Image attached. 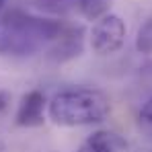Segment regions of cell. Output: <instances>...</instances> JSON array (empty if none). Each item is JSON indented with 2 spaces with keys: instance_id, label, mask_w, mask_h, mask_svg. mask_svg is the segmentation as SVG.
I'll return each mask as SVG.
<instances>
[{
  "instance_id": "6da1fadb",
  "label": "cell",
  "mask_w": 152,
  "mask_h": 152,
  "mask_svg": "<svg viewBox=\"0 0 152 152\" xmlns=\"http://www.w3.org/2000/svg\"><path fill=\"white\" fill-rule=\"evenodd\" d=\"M62 29L64 25L60 21L10 10L0 21V53L33 56L45 43H51Z\"/></svg>"
},
{
  "instance_id": "7a4b0ae2",
  "label": "cell",
  "mask_w": 152,
  "mask_h": 152,
  "mask_svg": "<svg viewBox=\"0 0 152 152\" xmlns=\"http://www.w3.org/2000/svg\"><path fill=\"white\" fill-rule=\"evenodd\" d=\"M109 111V99L95 88H68L50 101V119L62 127L101 124Z\"/></svg>"
},
{
  "instance_id": "3957f363",
  "label": "cell",
  "mask_w": 152,
  "mask_h": 152,
  "mask_svg": "<svg viewBox=\"0 0 152 152\" xmlns=\"http://www.w3.org/2000/svg\"><path fill=\"white\" fill-rule=\"evenodd\" d=\"M126 23L121 17L117 15H103L101 19H97V23L93 25L91 31V48L99 56H109L115 53L124 48L126 43Z\"/></svg>"
},
{
  "instance_id": "277c9868",
  "label": "cell",
  "mask_w": 152,
  "mask_h": 152,
  "mask_svg": "<svg viewBox=\"0 0 152 152\" xmlns=\"http://www.w3.org/2000/svg\"><path fill=\"white\" fill-rule=\"evenodd\" d=\"M53 45L50 48L48 56L51 62H68L76 56L82 53L84 48V29L82 27H64L60 35L51 41Z\"/></svg>"
},
{
  "instance_id": "5b68a950",
  "label": "cell",
  "mask_w": 152,
  "mask_h": 152,
  "mask_svg": "<svg viewBox=\"0 0 152 152\" xmlns=\"http://www.w3.org/2000/svg\"><path fill=\"white\" fill-rule=\"evenodd\" d=\"M43 107H45V97L39 91H31L23 97L17 111V126L21 127H33L43 124Z\"/></svg>"
},
{
  "instance_id": "8992f818",
  "label": "cell",
  "mask_w": 152,
  "mask_h": 152,
  "mask_svg": "<svg viewBox=\"0 0 152 152\" xmlns=\"http://www.w3.org/2000/svg\"><path fill=\"white\" fill-rule=\"evenodd\" d=\"M126 140L109 129H99L93 136H88L76 152H124Z\"/></svg>"
},
{
  "instance_id": "52a82bcc",
  "label": "cell",
  "mask_w": 152,
  "mask_h": 152,
  "mask_svg": "<svg viewBox=\"0 0 152 152\" xmlns=\"http://www.w3.org/2000/svg\"><path fill=\"white\" fill-rule=\"evenodd\" d=\"M111 0H78V8L80 12L88 19V21H97L103 15L109 12Z\"/></svg>"
},
{
  "instance_id": "ba28073f",
  "label": "cell",
  "mask_w": 152,
  "mask_h": 152,
  "mask_svg": "<svg viewBox=\"0 0 152 152\" xmlns=\"http://www.w3.org/2000/svg\"><path fill=\"white\" fill-rule=\"evenodd\" d=\"M136 50L140 53H152V19L140 27L136 37Z\"/></svg>"
},
{
  "instance_id": "9c48e42d",
  "label": "cell",
  "mask_w": 152,
  "mask_h": 152,
  "mask_svg": "<svg viewBox=\"0 0 152 152\" xmlns=\"http://www.w3.org/2000/svg\"><path fill=\"white\" fill-rule=\"evenodd\" d=\"M140 124L146 132L152 134V97L144 103V107L140 109Z\"/></svg>"
},
{
  "instance_id": "30bf717a",
  "label": "cell",
  "mask_w": 152,
  "mask_h": 152,
  "mask_svg": "<svg viewBox=\"0 0 152 152\" xmlns=\"http://www.w3.org/2000/svg\"><path fill=\"white\" fill-rule=\"evenodd\" d=\"M140 74L144 76V78H148V80H152V62L144 64V66L140 68Z\"/></svg>"
},
{
  "instance_id": "8fae6325",
  "label": "cell",
  "mask_w": 152,
  "mask_h": 152,
  "mask_svg": "<svg viewBox=\"0 0 152 152\" xmlns=\"http://www.w3.org/2000/svg\"><path fill=\"white\" fill-rule=\"evenodd\" d=\"M6 105H8V99H6V95H4V93H0V113L6 109Z\"/></svg>"
},
{
  "instance_id": "7c38bea8",
  "label": "cell",
  "mask_w": 152,
  "mask_h": 152,
  "mask_svg": "<svg viewBox=\"0 0 152 152\" xmlns=\"http://www.w3.org/2000/svg\"><path fill=\"white\" fill-rule=\"evenodd\" d=\"M4 148H6V144H4V140L0 138V152H4Z\"/></svg>"
},
{
  "instance_id": "4fadbf2b",
  "label": "cell",
  "mask_w": 152,
  "mask_h": 152,
  "mask_svg": "<svg viewBox=\"0 0 152 152\" xmlns=\"http://www.w3.org/2000/svg\"><path fill=\"white\" fill-rule=\"evenodd\" d=\"M4 2H6V0H0V10L4 8Z\"/></svg>"
}]
</instances>
